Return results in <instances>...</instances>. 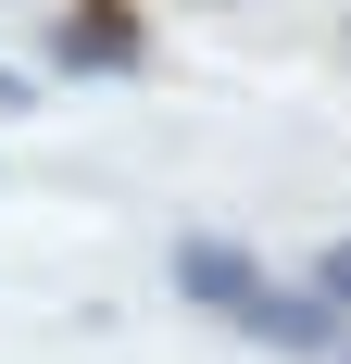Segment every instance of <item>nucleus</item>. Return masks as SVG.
<instances>
[{
    "label": "nucleus",
    "mask_w": 351,
    "mask_h": 364,
    "mask_svg": "<svg viewBox=\"0 0 351 364\" xmlns=\"http://www.w3.org/2000/svg\"><path fill=\"white\" fill-rule=\"evenodd\" d=\"M139 63H151L139 0H63V26H50V75H139Z\"/></svg>",
    "instance_id": "nucleus-1"
},
{
    "label": "nucleus",
    "mask_w": 351,
    "mask_h": 364,
    "mask_svg": "<svg viewBox=\"0 0 351 364\" xmlns=\"http://www.w3.org/2000/svg\"><path fill=\"white\" fill-rule=\"evenodd\" d=\"M239 339H264V352H288V364H339L351 352V314L326 289H276V277H264L251 314H239Z\"/></svg>",
    "instance_id": "nucleus-2"
},
{
    "label": "nucleus",
    "mask_w": 351,
    "mask_h": 364,
    "mask_svg": "<svg viewBox=\"0 0 351 364\" xmlns=\"http://www.w3.org/2000/svg\"><path fill=\"white\" fill-rule=\"evenodd\" d=\"M163 264H176V301H201V314H226V327H239V314H251V289H264V264H251L239 239H213V226H188Z\"/></svg>",
    "instance_id": "nucleus-3"
},
{
    "label": "nucleus",
    "mask_w": 351,
    "mask_h": 364,
    "mask_svg": "<svg viewBox=\"0 0 351 364\" xmlns=\"http://www.w3.org/2000/svg\"><path fill=\"white\" fill-rule=\"evenodd\" d=\"M314 289H326V301L351 314V239H326V252H314Z\"/></svg>",
    "instance_id": "nucleus-4"
},
{
    "label": "nucleus",
    "mask_w": 351,
    "mask_h": 364,
    "mask_svg": "<svg viewBox=\"0 0 351 364\" xmlns=\"http://www.w3.org/2000/svg\"><path fill=\"white\" fill-rule=\"evenodd\" d=\"M38 101V75H13V63H0V113H26Z\"/></svg>",
    "instance_id": "nucleus-5"
},
{
    "label": "nucleus",
    "mask_w": 351,
    "mask_h": 364,
    "mask_svg": "<svg viewBox=\"0 0 351 364\" xmlns=\"http://www.w3.org/2000/svg\"><path fill=\"white\" fill-rule=\"evenodd\" d=\"M201 13H239V0H201Z\"/></svg>",
    "instance_id": "nucleus-6"
},
{
    "label": "nucleus",
    "mask_w": 351,
    "mask_h": 364,
    "mask_svg": "<svg viewBox=\"0 0 351 364\" xmlns=\"http://www.w3.org/2000/svg\"><path fill=\"white\" fill-rule=\"evenodd\" d=\"M339 63H351V26H339Z\"/></svg>",
    "instance_id": "nucleus-7"
},
{
    "label": "nucleus",
    "mask_w": 351,
    "mask_h": 364,
    "mask_svg": "<svg viewBox=\"0 0 351 364\" xmlns=\"http://www.w3.org/2000/svg\"><path fill=\"white\" fill-rule=\"evenodd\" d=\"M339 364H351V352H339Z\"/></svg>",
    "instance_id": "nucleus-8"
}]
</instances>
